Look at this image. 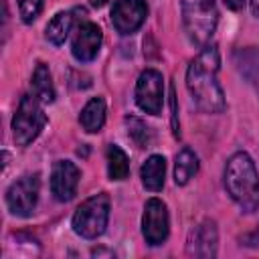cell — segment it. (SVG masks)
<instances>
[{
  "label": "cell",
  "mask_w": 259,
  "mask_h": 259,
  "mask_svg": "<svg viewBox=\"0 0 259 259\" xmlns=\"http://www.w3.org/2000/svg\"><path fill=\"white\" fill-rule=\"evenodd\" d=\"M225 188L241 210L253 212L259 206V174L247 152H237L229 158L225 166Z\"/></svg>",
  "instance_id": "cell-2"
},
{
  "label": "cell",
  "mask_w": 259,
  "mask_h": 259,
  "mask_svg": "<svg viewBox=\"0 0 259 259\" xmlns=\"http://www.w3.org/2000/svg\"><path fill=\"white\" fill-rule=\"evenodd\" d=\"M164 176H166V160L160 154L150 156L142 168H140V178L146 190L150 192H158L164 186Z\"/></svg>",
  "instance_id": "cell-13"
},
{
  "label": "cell",
  "mask_w": 259,
  "mask_h": 259,
  "mask_svg": "<svg viewBox=\"0 0 259 259\" xmlns=\"http://www.w3.org/2000/svg\"><path fill=\"white\" fill-rule=\"evenodd\" d=\"M198 172V158L190 148H182L176 154L174 162V182L178 186H184L190 182V178Z\"/></svg>",
  "instance_id": "cell-16"
},
{
  "label": "cell",
  "mask_w": 259,
  "mask_h": 259,
  "mask_svg": "<svg viewBox=\"0 0 259 259\" xmlns=\"http://www.w3.org/2000/svg\"><path fill=\"white\" fill-rule=\"evenodd\" d=\"M217 245H219V233H217V225L214 221H202L198 223L190 235H188V243H186V253L192 257H200V259H210L217 255Z\"/></svg>",
  "instance_id": "cell-11"
},
{
  "label": "cell",
  "mask_w": 259,
  "mask_h": 259,
  "mask_svg": "<svg viewBox=\"0 0 259 259\" xmlns=\"http://www.w3.org/2000/svg\"><path fill=\"white\" fill-rule=\"evenodd\" d=\"M101 40H103L101 28L95 22H83L73 36L71 53L79 63H89L97 57L101 49Z\"/></svg>",
  "instance_id": "cell-12"
},
{
  "label": "cell",
  "mask_w": 259,
  "mask_h": 259,
  "mask_svg": "<svg viewBox=\"0 0 259 259\" xmlns=\"http://www.w3.org/2000/svg\"><path fill=\"white\" fill-rule=\"evenodd\" d=\"M107 174L111 180H123L130 174V160L125 152L115 144L107 146Z\"/></svg>",
  "instance_id": "cell-18"
},
{
  "label": "cell",
  "mask_w": 259,
  "mask_h": 259,
  "mask_svg": "<svg viewBox=\"0 0 259 259\" xmlns=\"http://www.w3.org/2000/svg\"><path fill=\"white\" fill-rule=\"evenodd\" d=\"M38 174H26L14 180L6 190V204L14 217H30L38 202Z\"/></svg>",
  "instance_id": "cell-6"
},
{
  "label": "cell",
  "mask_w": 259,
  "mask_h": 259,
  "mask_svg": "<svg viewBox=\"0 0 259 259\" xmlns=\"http://www.w3.org/2000/svg\"><path fill=\"white\" fill-rule=\"evenodd\" d=\"M148 14V6L144 0H115L111 8V22L119 34L136 32Z\"/></svg>",
  "instance_id": "cell-9"
},
{
  "label": "cell",
  "mask_w": 259,
  "mask_h": 259,
  "mask_svg": "<svg viewBox=\"0 0 259 259\" xmlns=\"http://www.w3.org/2000/svg\"><path fill=\"white\" fill-rule=\"evenodd\" d=\"M219 67V49L214 45H204L186 69V87L192 97V103L204 113H221L227 107L225 93L217 77Z\"/></svg>",
  "instance_id": "cell-1"
},
{
  "label": "cell",
  "mask_w": 259,
  "mask_h": 259,
  "mask_svg": "<svg viewBox=\"0 0 259 259\" xmlns=\"http://www.w3.org/2000/svg\"><path fill=\"white\" fill-rule=\"evenodd\" d=\"M89 4H91V6H95V8H101V6H105V4H107V0H89Z\"/></svg>",
  "instance_id": "cell-24"
},
{
  "label": "cell",
  "mask_w": 259,
  "mask_h": 259,
  "mask_svg": "<svg viewBox=\"0 0 259 259\" xmlns=\"http://www.w3.org/2000/svg\"><path fill=\"white\" fill-rule=\"evenodd\" d=\"M251 12L259 18V0H251Z\"/></svg>",
  "instance_id": "cell-23"
},
{
  "label": "cell",
  "mask_w": 259,
  "mask_h": 259,
  "mask_svg": "<svg viewBox=\"0 0 259 259\" xmlns=\"http://www.w3.org/2000/svg\"><path fill=\"white\" fill-rule=\"evenodd\" d=\"M30 89H32V95L40 103H51L55 99V87L51 81V71L45 63H38L34 67L32 77H30Z\"/></svg>",
  "instance_id": "cell-15"
},
{
  "label": "cell",
  "mask_w": 259,
  "mask_h": 259,
  "mask_svg": "<svg viewBox=\"0 0 259 259\" xmlns=\"http://www.w3.org/2000/svg\"><path fill=\"white\" fill-rule=\"evenodd\" d=\"M81 172L71 160L55 162L51 170V192L59 202H69L77 194Z\"/></svg>",
  "instance_id": "cell-10"
},
{
  "label": "cell",
  "mask_w": 259,
  "mask_h": 259,
  "mask_svg": "<svg viewBox=\"0 0 259 259\" xmlns=\"http://www.w3.org/2000/svg\"><path fill=\"white\" fill-rule=\"evenodd\" d=\"M71 26H73V14L71 12H57L51 20H49V24H47V28H45V36H47V40L49 42H53V45H63L65 42V38L69 36V32H71Z\"/></svg>",
  "instance_id": "cell-17"
},
{
  "label": "cell",
  "mask_w": 259,
  "mask_h": 259,
  "mask_svg": "<svg viewBox=\"0 0 259 259\" xmlns=\"http://www.w3.org/2000/svg\"><path fill=\"white\" fill-rule=\"evenodd\" d=\"M182 24L192 45L204 47L210 42L217 22L219 10L214 0H180Z\"/></svg>",
  "instance_id": "cell-3"
},
{
  "label": "cell",
  "mask_w": 259,
  "mask_h": 259,
  "mask_svg": "<svg viewBox=\"0 0 259 259\" xmlns=\"http://www.w3.org/2000/svg\"><path fill=\"white\" fill-rule=\"evenodd\" d=\"M18 2V12H20V18L22 22L30 24L36 20V16L40 14L42 10V0H16Z\"/></svg>",
  "instance_id": "cell-21"
},
{
  "label": "cell",
  "mask_w": 259,
  "mask_h": 259,
  "mask_svg": "<svg viewBox=\"0 0 259 259\" xmlns=\"http://www.w3.org/2000/svg\"><path fill=\"white\" fill-rule=\"evenodd\" d=\"M170 221H168V208L160 198H150L144 206L142 214V235L148 245L156 247L162 245L168 239Z\"/></svg>",
  "instance_id": "cell-8"
},
{
  "label": "cell",
  "mask_w": 259,
  "mask_h": 259,
  "mask_svg": "<svg viewBox=\"0 0 259 259\" xmlns=\"http://www.w3.org/2000/svg\"><path fill=\"white\" fill-rule=\"evenodd\" d=\"M239 57H241V61H239L241 73L251 83H255L259 89V53L257 51H241Z\"/></svg>",
  "instance_id": "cell-20"
},
{
  "label": "cell",
  "mask_w": 259,
  "mask_h": 259,
  "mask_svg": "<svg viewBox=\"0 0 259 259\" xmlns=\"http://www.w3.org/2000/svg\"><path fill=\"white\" fill-rule=\"evenodd\" d=\"M79 123L85 132L89 134H95L103 127L105 123V101L101 97H93L85 103V107L81 109V115H79Z\"/></svg>",
  "instance_id": "cell-14"
},
{
  "label": "cell",
  "mask_w": 259,
  "mask_h": 259,
  "mask_svg": "<svg viewBox=\"0 0 259 259\" xmlns=\"http://www.w3.org/2000/svg\"><path fill=\"white\" fill-rule=\"evenodd\" d=\"M223 2H225V6L231 8V10H241V8L245 6V0H223Z\"/></svg>",
  "instance_id": "cell-22"
},
{
  "label": "cell",
  "mask_w": 259,
  "mask_h": 259,
  "mask_svg": "<svg viewBox=\"0 0 259 259\" xmlns=\"http://www.w3.org/2000/svg\"><path fill=\"white\" fill-rule=\"evenodd\" d=\"M47 123V115L40 107V101L34 95H22L18 109L12 117V138L16 146L26 148L36 140Z\"/></svg>",
  "instance_id": "cell-5"
},
{
  "label": "cell",
  "mask_w": 259,
  "mask_h": 259,
  "mask_svg": "<svg viewBox=\"0 0 259 259\" xmlns=\"http://www.w3.org/2000/svg\"><path fill=\"white\" fill-rule=\"evenodd\" d=\"M164 101V79L156 69H146L138 77L136 83V103L142 111L150 115H158L162 111Z\"/></svg>",
  "instance_id": "cell-7"
},
{
  "label": "cell",
  "mask_w": 259,
  "mask_h": 259,
  "mask_svg": "<svg viewBox=\"0 0 259 259\" xmlns=\"http://www.w3.org/2000/svg\"><path fill=\"white\" fill-rule=\"evenodd\" d=\"M127 123V134L130 138L138 144V148H150L152 144V130L138 117H125Z\"/></svg>",
  "instance_id": "cell-19"
},
{
  "label": "cell",
  "mask_w": 259,
  "mask_h": 259,
  "mask_svg": "<svg viewBox=\"0 0 259 259\" xmlns=\"http://www.w3.org/2000/svg\"><path fill=\"white\" fill-rule=\"evenodd\" d=\"M109 221V196L105 192L93 194L83 200L73 214V231L83 239H97L103 235Z\"/></svg>",
  "instance_id": "cell-4"
}]
</instances>
